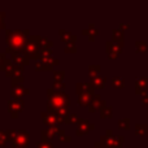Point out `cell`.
<instances>
[{
  "label": "cell",
  "mask_w": 148,
  "mask_h": 148,
  "mask_svg": "<svg viewBox=\"0 0 148 148\" xmlns=\"http://www.w3.org/2000/svg\"><path fill=\"white\" fill-rule=\"evenodd\" d=\"M27 30H7V52L8 53H16V52L23 51L26 43Z\"/></svg>",
  "instance_id": "6da1fadb"
},
{
  "label": "cell",
  "mask_w": 148,
  "mask_h": 148,
  "mask_svg": "<svg viewBox=\"0 0 148 148\" xmlns=\"http://www.w3.org/2000/svg\"><path fill=\"white\" fill-rule=\"evenodd\" d=\"M23 52L29 57H39V53H40V51H39V36H30L29 39H26Z\"/></svg>",
  "instance_id": "7a4b0ae2"
},
{
  "label": "cell",
  "mask_w": 148,
  "mask_h": 148,
  "mask_svg": "<svg viewBox=\"0 0 148 148\" xmlns=\"http://www.w3.org/2000/svg\"><path fill=\"white\" fill-rule=\"evenodd\" d=\"M8 112L12 114V117H17L18 113L22 112L23 109V101L22 99H10L7 103Z\"/></svg>",
  "instance_id": "3957f363"
},
{
  "label": "cell",
  "mask_w": 148,
  "mask_h": 148,
  "mask_svg": "<svg viewBox=\"0 0 148 148\" xmlns=\"http://www.w3.org/2000/svg\"><path fill=\"white\" fill-rule=\"evenodd\" d=\"M5 74H7V77H10L12 83H22L23 82V69H22V66H18V65L14 64L12 69H9Z\"/></svg>",
  "instance_id": "277c9868"
},
{
  "label": "cell",
  "mask_w": 148,
  "mask_h": 148,
  "mask_svg": "<svg viewBox=\"0 0 148 148\" xmlns=\"http://www.w3.org/2000/svg\"><path fill=\"white\" fill-rule=\"evenodd\" d=\"M13 144H14V146L21 147V148L27 147V144H29V134H27V131L18 130L17 134H16V136H14V139H13Z\"/></svg>",
  "instance_id": "5b68a950"
},
{
  "label": "cell",
  "mask_w": 148,
  "mask_h": 148,
  "mask_svg": "<svg viewBox=\"0 0 148 148\" xmlns=\"http://www.w3.org/2000/svg\"><path fill=\"white\" fill-rule=\"evenodd\" d=\"M29 60H30V57H29L23 51H21V52H16V53H13V55H12V61H13V62H16V65H18V66L26 65V64L29 62Z\"/></svg>",
  "instance_id": "8992f818"
},
{
  "label": "cell",
  "mask_w": 148,
  "mask_h": 148,
  "mask_svg": "<svg viewBox=\"0 0 148 148\" xmlns=\"http://www.w3.org/2000/svg\"><path fill=\"white\" fill-rule=\"evenodd\" d=\"M25 94H27V88L23 87L22 83H12L13 99H21V96H23Z\"/></svg>",
  "instance_id": "52a82bcc"
},
{
  "label": "cell",
  "mask_w": 148,
  "mask_h": 148,
  "mask_svg": "<svg viewBox=\"0 0 148 148\" xmlns=\"http://www.w3.org/2000/svg\"><path fill=\"white\" fill-rule=\"evenodd\" d=\"M13 65H14V62L12 61V59H8V57L5 56L4 59L1 60V62H0V69H1L3 72L7 73L9 69H12Z\"/></svg>",
  "instance_id": "ba28073f"
},
{
  "label": "cell",
  "mask_w": 148,
  "mask_h": 148,
  "mask_svg": "<svg viewBox=\"0 0 148 148\" xmlns=\"http://www.w3.org/2000/svg\"><path fill=\"white\" fill-rule=\"evenodd\" d=\"M43 120L47 125H55V122H56L55 114H49V113H43Z\"/></svg>",
  "instance_id": "9c48e42d"
},
{
  "label": "cell",
  "mask_w": 148,
  "mask_h": 148,
  "mask_svg": "<svg viewBox=\"0 0 148 148\" xmlns=\"http://www.w3.org/2000/svg\"><path fill=\"white\" fill-rule=\"evenodd\" d=\"M9 140L8 139V135H7V131L4 130H0V147H4L7 144V142Z\"/></svg>",
  "instance_id": "30bf717a"
},
{
  "label": "cell",
  "mask_w": 148,
  "mask_h": 148,
  "mask_svg": "<svg viewBox=\"0 0 148 148\" xmlns=\"http://www.w3.org/2000/svg\"><path fill=\"white\" fill-rule=\"evenodd\" d=\"M53 133H55L53 130H44V131H42V134H43V139L52 138V136H53Z\"/></svg>",
  "instance_id": "8fae6325"
},
{
  "label": "cell",
  "mask_w": 148,
  "mask_h": 148,
  "mask_svg": "<svg viewBox=\"0 0 148 148\" xmlns=\"http://www.w3.org/2000/svg\"><path fill=\"white\" fill-rule=\"evenodd\" d=\"M16 134H17V130H7L8 139H9V140H12V142H13V139H14Z\"/></svg>",
  "instance_id": "7c38bea8"
},
{
  "label": "cell",
  "mask_w": 148,
  "mask_h": 148,
  "mask_svg": "<svg viewBox=\"0 0 148 148\" xmlns=\"http://www.w3.org/2000/svg\"><path fill=\"white\" fill-rule=\"evenodd\" d=\"M36 148H52V144L49 143H38Z\"/></svg>",
  "instance_id": "4fadbf2b"
},
{
  "label": "cell",
  "mask_w": 148,
  "mask_h": 148,
  "mask_svg": "<svg viewBox=\"0 0 148 148\" xmlns=\"http://www.w3.org/2000/svg\"><path fill=\"white\" fill-rule=\"evenodd\" d=\"M64 77V74H62V72H56V74H55V78H62Z\"/></svg>",
  "instance_id": "5bb4252c"
},
{
  "label": "cell",
  "mask_w": 148,
  "mask_h": 148,
  "mask_svg": "<svg viewBox=\"0 0 148 148\" xmlns=\"http://www.w3.org/2000/svg\"><path fill=\"white\" fill-rule=\"evenodd\" d=\"M5 57V53H3V52H0V62H1V60Z\"/></svg>",
  "instance_id": "9a60e30c"
},
{
  "label": "cell",
  "mask_w": 148,
  "mask_h": 148,
  "mask_svg": "<svg viewBox=\"0 0 148 148\" xmlns=\"http://www.w3.org/2000/svg\"><path fill=\"white\" fill-rule=\"evenodd\" d=\"M10 148H21V147H18V146H14V144H13V146L10 147Z\"/></svg>",
  "instance_id": "2e32d148"
},
{
  "label": "cell",
  "mask_w": 148,
  "mask_h": 148,
  "mask_svg": "<svg viewBox=\"0 0 148 148\" xmlns=\"http://www.w3.org/2000/svg\"><path fill=\"white\" fill-rule=\"evenodd\" d=\"M0 30H1V27H0Z\"/></svg>",
  "instance_id": "e0dca14e"
}]
</instances>
